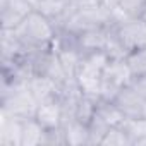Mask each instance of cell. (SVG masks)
Instances as JSON below:
<instances>
[{
    "label": "cell",
    "instance_id": "obj_1",
    "mask_svg": "<svg viewBox=\"0 0 146 146\" xmlns=\"http://www.w3.org/2000/svg\"><path fill=\"white\" fill-rule=\"evenodd\" d=\"M14 31L28 50L52 48L58 35L55 23L38 9H35Z\"/></svg>",
    "mask_w": 146,
    "mask_h": 146
},
{
    "label": "cell",
    "instance_id": "obj_2",
    "mask_svg": "<svg viewBox=\"0 0 146 146\" xmlns=\"http://www.w3.org/2000/svg\"><path fill=\"white\" fill-rule=\"evenodd\" d=\"M108 60H110V57L103 50L86 53L83 57V60L78 67V72H76V81L84 95L100 98L102 76H103V70H105V65L108 64Z\"/></svg>",
    "mask_w": 146,
    "mask_h": 146
},
{
    "label": "cell",
    "instance_id": "obj_3",
    "mask_svg": "<svg viewBox=\"0 0 146 146\" xmlns=\"http://www.w3.org/2000/svg\"><path fill=\"white\" fill-rule=\"evenodd\" d=\"M38 108L28 84H17L9 88H0V113L24 120L35 117Z\"/></svg>",
    "mask_w": 146,
    "mask_h": 146
},
{
    "label": "cell",
    "instance_id": "obj_4",
    "mask_svg": "<svg viewBox=\"0 0 146 146\" xmlns=\"http://www.w3.org/2000/svg\"><path fill=\"white\" fill-rule=\"evenodd\" d=\"M112 24H113V12H112V9H108L103 4H100V5L90 7V9L72 11L60 29L70 31L74 35H83V33L91 31V29L108 28Z\"/></svg>",
    "mask_w": 146,
    "mask_h": 146
},
{
    "label": "cell",
    "instance_id": "obj_5",
    "mask_svg": "<svg viewBox=\"0 0 146 146\" xmlns=\"http://www.w3.org/2000/svg\"><path fill=\"white\" fill-rule=\"evenodd\" d=\"M131 81H132V74L125 64V58H110L102 76L100 98L112 102L124 86L131 84Z\"/></svg>",
    "mask_w": 146,
    "mask_h": 146
},
{
    "label": "cell",
    "instance_id": "obj_6",
    "mask_svg": "<svg viewBox=\"0 0 146 146\" xmlns=\"http://www.w3.org/2000/svg\"><path fill=\"white\" fill-rule=\"evenodd\" d=\"M112 29L127 53L136 48L146 46V23L139 17H125L112 24Z\"/></svg>",
    "mask_w": 146,
    "mask_h": 146
},
{
    "label": "cell",
    "instance_id": "obj_7",
    "mask_svg": "<svg viewBox=\"0 0 146 146\" xmlns=\"http://www.w3.org/2000/svg\"><path fill=\"white\" fill-rule=\"evenodd\" d=\"M124 119H146V98L139 95L131 84L124 86L112 100Z\"/></svg>",
    "mask_w": 146,
    "mask_h": 146
},
{
    "label": "cell",
    "instance_id": "obj_8",
    "mask_svg": "<svg viewBox=\"0 0 146 146\" xmlns=\"http://www.w3.org/2000/svg\"><path fill=\"white\" fill-rule=\"evenodd\" d=\"M33 11H35V4L31 0H0L2 28L16 29Z\"/></svg>",
    "mask_w": 146,
    "mask_h": 146
},
{
    "label": "cell",
    "instance_id": "obj_9",
    "mask_svg": "<svg viewBox=\"0 0 146 146\" xmlns=\"http://www.w3.org/2000/svg\"><path fill=\"white\" fill-rule=\"evenodd\" d=\"M0 50H2V62H17L29 50L17 38L14 29H0Z\"/></svg>",
    "mask_w": 146,
    "mask_h": 146
},
{
    "label": "cell",
    "instance_id": "obj_10",
    "mask_svg": "<svg viewBox=\"0 0 146 146\" xmlns=\"http://www.w3.org/2000/svg\"><path fill=\"white\" fill-rule=\"evenodd\" d=\"M35 119L45 127V129H52V127H58L64 122V110H62V103L57 98L48 100L45 103H40L35 113Z\"/></svg>",
    "mask_w": 146,
    "mask_h": 146
},
{
    "label": "cell",
    "instance_id": "obj_11",
    "mask_svg": "<svg viewBox=\"0 0 146 146\" xmlns=\"http://www.w3.org/2000/svg\"><path fill=\"white\" fill-rule=\"evenodd\" d=\"M58 88L60 86L53 79H50L46 76H36V74H33L29 78V81H28V90L31 91V95H33V98L36 100L38 105L45 103L48 100L57 98L58 96Z\"/></svg>",
    "mask_w": 146,
    "mask_h": 146
},
{
    "label": "cell",
    "instance_id": "obj_12",
    "mask_svg": "<svg viewBox=\"0 0 146 146\" xmlns=\"http://www.w3.org/2000/svg\"><path fill=\"white\" fill-rule=\"evenodd\" d=\"M23 120L0 113V146H21Z\"/></svg>",
    "mask_w": 146,
    "mask_h": 146
},
{
    "label": "cell",
    "instance_id": "obj_13",
    "mask_svg": "<svg viewBox=\"0 0 146 146\" xmlns=\"http://www.w3.org/2000/svg\"><path fill=\"white\" fill-rule=\"evenodd\" d=\"M108 35H110V26L108 28H98V29H91L86 31L79 36V45L83 53H93V52H105L107 43H108Z\"/></svg>",
    "mask_w": 146,
    "mask_h": 146
},
{
    "label": "cell",
    "instance_id": "obj_14",
    "mask_svg": "<svg viewBox=\"0 0 146 146\" xmlns=\"http://www.w3.org/2000/svg\"><path fill=\"white\" fill-rule=\"evenodd\" d=\"M62 127L65 131L67 144H72V146L90 144V129H88V124L79 122L78 119H67V120H64Z\"/></svg>",
    "mask_w": 146,
    "mask_h": 146
},
{
    "label": "cell",
    "instance_id": "obj_15",
    "mask_svg": "<svg viewBox=\"0 0 146 146\" xmlns=\"http://www.w3.org/2000/svg\"><path fill=\"white\" fill-rule=\"evenodd\" d=\"M45 131L46 129L35 117L24 119L23 120V132H21V146H41Z\"/></svg>",
    "mask_w": 146,
    "mask_h": 146
},
{
    "label": "cell",
    "instance_id": "obj_16",
    "mask_svg": "<svg viewBox=\"0 0 146 146\" xmlns=\"http://www.w3.org/2000/svg\"><path fill=\"white\" fill-rule=\"evenodd\" d=\"M125 64L131 70L132 78L146 74V46H141V48L129 52L125 57Z\"/></svg>",
    "mask_w": 146,
    "mask_h": 146
},
{
    "label": "cell",
    "instance_id": "obj_17",
    "mask_svg": "<svg viewBox=\"0 0 146 146\" xmlns=\"http://www.w3.org/2000/svg\"><path fill=\"white\" fill-rule=\"evenodd\" d=\"M103 146H131L132 144V139L131 136L125 132V129L119 124V125H112L108 129V132L105 134L103 141H102Z\"/></svg>",
    "mask_w": 146,
    "mask_h": 146
},
{
    "label": "cell",
    "instance_id": "obj_18",
    "mask_svg": "<svg viewBox=\"0 0 146 146\" xmlns=\"http://www.w3.org/2000/svg\"><path fill=\"white\" fill-rule=\"evenodd\" d=\"M110 127L112 125L105 119H102L98 113H95L93 119H91V122L88 124V129H90V144H102V141H103V137H105V134L108 132Z\"/></svg>",
    "mask_w": 146,
    "mask_h": 146
},
{
    "label": "cell",
    "instance_id": "obj_19",
    "mask_svg": "<svg viewBox=\"0 0 146 146\" xmlns=\"http://www.w3.org/2000/svg\"><path fill=\"white\" fill-rule=\"evenodd\" d=\"M120 125H122V127L125 129V132L131 136L132 144H134L139 137H143V136L146 134V119H124Z\"/></svg>",
    "mask_w": 146,
    "mask_h": 146
},
{
    "label": "cell",
    "instance_id": "obj_20",
    "mask_svg": "<svg viewBox=\"0 0 146 146\" xmlns=\"http://www.w3.org/2000/svg\"><path fill=\"white\" fill-rule=\"evenodd\" d=\"M146 7V0H120L117 7L125 17H139Z\"/></svg>",
    "mask_w": 146,
    "mask_h": 146
},
{
    "label": "cell",
    "instance_id": "obj_21",
    "mask_svg": "<svg viewBox=\"0 0 146 146\" xmlns=\"http://www.w3.org/2000/svg\"><path fill=\"white\" fill-rule=\"evenodd\" d=\"M43 144H46V146H60V144H67L64 127L58 125V127L46 129V131H45V136H43Z\"/></svg>",
    "mask_w": 146,
    "mask_h": 146
},
{
    "label": "cell",
    "instance_id": "obj_22",
    "mask_svg": "<svg viewBox=\"0 0 146 146\" xmlns=\"http://www.w3.org/2000/svg\"><path fill=\"white\" fill-rule=\"evenodd\" d=\"M69 4V7H72L74 11H81V9H90V7H96L102 4V0H65Z\"/></svg>",
    "mask_w": 146,
    "mask_h": 146
},
{
    "label": "cell",
    "instance_id": "obj_23",
    "mask_svg": "<svg viewBox=\"0 0 146 146\" xmlns=\"http://www.w3.org/2000/svg\"><path fill=\"white\" fill-rule=\"evenodd\" d=\"M131 86H132V88H134L139 95H143V96L146 98V74L137 76V78H132Z\"/></svg>",
    "mask_w": 146,
    "mask_h": 146
},
{
    "label": "cell",
    "instance_id": "obj_24",
    "mask_svg": "<svg viewBox=\"0 0 146 146\" xmlns=\"http://www.w3.org/2000/svg\"><path fill=\"white\" fill-rule=\"evenodd\" d=\"M102 4L105 5V7H108V9H117L119 5H120V0H102Z\"/></svg>",
    "mask_w": 146,
    "mask_h": 146
},
{
    "label": "cell",
    "instance_id": "obj_25",
    "mask_svg": "<svg viewBox=\"0 0 146 146\" xmlns=\"http://www.w3.org/2000/svg\"><path fill=\"white\" fill-rule=\"evenodd\" d=\"M134 146H146V134H144L143 137H139V139L134 143Z\"/></svg>",
    "mask_w": 146,
    "mask_h": 146
},
{
    "label": "cell",
    "instance_id": "obj_26",
    "mask_svg": "<svg viewBox=\"0 0 146 146\" xmlns=\"http://www.w3.org/2000/svg\"><path fill=\"white\" fill-rule=\"evenodd\" d=\"M139 19H141V21H144V23H146V7H144V11H143V14H141V16H139Z\"/></svg>",
    "mask_w": 146,
    "mask_h": 146
}]
</instances>
